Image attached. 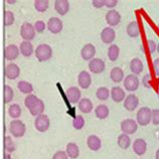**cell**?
Here are the masks:
<instances>
[{
  "label": "cell",
  "mask_w": 159,
  "mask_h": 159,
  "mask_svg": "<svg viewBox=\"0 0 159 159\" xmlns=\"http://www.w3.org/2000/svg\"><path fill=\"white\" fill-rule=\"evenodd\" d=\"M34 54L39 61L40 62L47 61L48 60H51L52 57V48L51 45H48L47 43H41L35 48Z\"/></svg>",
  "instance_id": "obj_1"
},
{
  "label": "cell",
  "mask_w": 159,
  "mask_h": 159,
  "mask_svg": "<svg viewBox=\"0 0 159 159\" xmlns=\"http://www.w3.org/2000/svg\"><path fill=\"white\" fill-rule=\"evenodd\" d=\"M136 121L140 126H147L152 121V110L148 107H142L137 112Z\"/></svg>",
  "instance_id": "obj_2"
},
{
  "label": "cell",
  "mask_w": 159,
  "mask_h": 159,
  "mask_svg": "<svg viewBox=\"0 0 159 159\" xmlns=\"http://www.w3.org/2000/svg\"><path fill=\"white\" fill-rule=\"evenodd\" d=\"M9 132L13 137L20 138L25 134L26 126L21 120H19V119L12 120L9 124Z\"/></svg>",
  "instance_id": "obj_3"
},
{
  "label": "cell",
  "mask_w": 159,
  "mask_h": 159,
  "mask_svg": "<svg viewBox=\"0 0 159 159\" xmlns=\"http://www.w3.org/2000/svg\"><path fill=\"white\" fill-rule=\"evenodd\" d=\"M36 30L34 25L29 22H23L20 27V36L24 41H31L35 37Z\"/></svg>",
  "instance_id": "obj_4"
},
{
  "label": "cell",
  "mask_w": 159,
  "mask_h": 159,
  "mask_svg": "<svg viewBox=\"0 0 159 159\" xmlns=\"http://www.w3.org/2000/svg\"><path fill=\"white\" fill-rule=\"evenodd\" d=\"M140 85V81L136 75H128L123 81V86L125 90L128 92H135Z\"/></svg>",
  "instance_id": "obj_5"
},
{
  "label": "cell",
  "mask_w": 159,
  "mask_h": 159,
  "mask_svg": "<svg viewBox=\"0 0 159 159\" xmlns=\"http://www.w3.org/2000/svg\"><path fill=\"white\" fill-rule=\"evenodd\" d=\"M121 131L126 135H132L138 129V123L134 119H125L121 122Z\"/></svg>",
  "instance_id": "obj_6"
},
{
  "label": "cell",
  "mask_w": 159,
  "mask_h": 159,
  "mask_svg": "<svg viewBox=\"0 0 159 159\" xmlns=\"http://www.w3.org/2000/svg\"><path fill=\"white\" fill-rule=\"evenodd\" d=\"M51 126V121L47 115H39L34 120V127L39 132H45Z\"/></svg>",
  "instance_id": "obj_7"
},
{
  "label": "cell",
  "mask_w": 159,
  "mask_h": 159,
  "mask_svg": "<svg viewBox=\"0 0 159 159\" xmlns=\"http://www.w3.org/2000/svg\"><path fill=\"white\" fill-rule=\"evenodd\" d=\"M89 70H91L93 74H101L103 73L104 70L106 69V65H105V61L101 58H98V57H95L93 58L92 61H89Z\"/></svg>",
  "instance_id": "obj_8"
},
{
  "label": "cell",
  "mask_w": 159,
  "mask_h": 159,
  "mask_svg": "<svg viewBox=\"0 0 159 159\" xmlns=\"http://www.w3.org/2000/svg\"><path fill=\"white\" fill-rule=\"evenodd\" d=\"M47 26H48V29L52 33L57 34V33H60L62 30V28H64V23H62V21L58 17H52L48 19Z\"/></svg>",
  "instance_id": "obj_9"
},
{
  "label": "cell",
  "mask_w": 159,
  "mask_h": 159,
  "mask_svg": "<svg viewBox=\"0 0 159 159\" xmlns=\"http://www.w3.org/2000/svg\"><path fill=\"white\" fill-rule=\"evenodd\" d=\"M106 22L110 27L116 26L121 22V14L115 9H110L106 13Z\"/></svg>",
  "instance_id": "obj_10"
},
{
  "label": "cell",
  "mask_w": 159,
  "mask_h": 159,
  "mask_svg": "<svg viewBox=\"0 0 159 159\" xmlns=\"http://www.w3.org/2000/svg\"><path fill=\"white\" fill-rule=\"evenodd\" d=\"M66 98L72 104H77L81 101L82 92L78 87H70L66 91Z\"/></svg>",
  "instance_id": "obj_11"
},
{
  "label": "cell",
  "mask_w": 159,
  "mask_h": 159,
  "mask_svg": "<svg viewBox=\"0 0 159 159\" xmlns=\"http://www.w3.org/2000/svg\"><path fill=\"white\" fill-rule=\"evenodd\" d=\"M123 105L127 111L132 112L134 110H136L138 105H139V99L137 98V96L135 94H129L126 97V99L124 100Z\"/></svg>",
  "instance_id": "obj_12"
},
{
  "label": "cell",
  "mask_w": 159,
  "mask_h": 159,
  "mask_svg": "<svg viewBox=\"0 0 159 159\" xmlns=\"http://www.w3.org/2000/svg\"><path fill=\"white\" fill-rule=\"evenodd\" d=\"M95 54H96V48L94 47V44L92 43H86L84 47L82 48L81 51V56L84 61H90L93 58H95Z\"/></svg>",
  "instance_id": "obj_13"
},
{
  "label": "cell",
  "mask_w": 159,
  "mask_h": 159,
  "mask_svg": "<svg viewBox=\"0 0 159 159\" xmlns=\"http://www.w3.org/2000/svg\"><path fill=\"white\" fill-rule=\"evenodd\" d=\"M133 151L134 153L138 156H142L144 155L147 151V143L144 139L142 138H137V139L133 142Z\"/></svg>",
  "instance_id": "obj_14"
},
{
  "label": "cell",
  "mask_w": 159,
  "mask_h": 159,
  "mask_svg": "<svg viewBox=\"0 0 159 159\" xmlns=\"http://www.w3.org/2000/svg\"><path fill=\"white\" fill-rule=\"evenodd\" d=\"M116 39V31L112 27H105L101 32V40L106 44H111Z\"/></svg>",
  "instance_id": "obj_15"
},
{
  "label": "cell",
  "mask_w": 159,
  "mask_h": 159,
  "mask_svg": "<svg viewBox=\"0 0 159 159\" xmlns=\"http://www.w3.org/2000/svg\"><path fill=\"white\" fill-rule=\"evenodd\" d=\"M20 76V68L14 64V62H10L6 66L5 69V77L8 80H15Z\"/></svg>",
  "instance_id": "obj_16"
},
{
  "label": "cell",
  "mask_w": 159,
  "mask_h": 159,
  "mask_svg": "<svg viewBox=\"0 0 159 159\" xmlns=\"http://www.w3.org/2000/svg\"><path fill=\"white\" fill-rule=\"evenodd\" d=\"M126 93L125 90L121 87H113L111 89V98L115 103H121L124 102V100L126 99Z\"/></svg>",
  "instance_id": "obj_17"
},
{
  "label": "cell",
  "mask_w": 159,
  "mask_h": 159,
  "mask_svg": "<svg viewBox=\"0 0 159 159\" xmlns=\"http://www.w3.org/2000/svg\"><path fill=\"white\" fill-rule=\"evenodd\" d=\"M78 84L80 88H82V89H89L92 84L91 75L86 70H82L78 76Z\"/></svg>",
  "instance_id": "obj_18"
},
{
  "label": "cell",
  "mask_w": 159,
  "mask_h": 159,
  "mask_svg": "<svg viewBox=\"0 0 159 159\" xmlns=\"http://www.w3.org/2000/svg\"><path fill=\"white\" fill-rule=\"evenodd\" d=\"M54 9L60 15H66L70 11V2L68 0H56Z\"/></svg>",
  "instance_id": "obj_19"
},
{
  "label": "cell",
  "mask_w": 159,
  "mask_h": 159,
  "mask_svg": "<svg viewBox=\"0 0 159 159\" xmlns=\"http://www.w3.org/2000/svg\"><path fill=\"white\" fill-rule=\"evenodd\" d=\"M20 53L19 48L15 44H9L5 48V58L7 61H14L18 57Z\"/></svg>",
  "instance_id": "obj_20"
},
{
  "label": "cell",
  "mask_w": 159,
  "mask_h": 159,
  "mask_svg": "<svg viewBox=\"0 0 159 159\" xmlns=\"http://www.w3.org/2000/svg\"><path fill=\"white\" fill-rule=\"evenodd\" d=\"M87 145L92 151H99L102 148V141L96 135H90L87 139Z\"/></svg>",
  "instance_id": "obj_21"
},
{
  "label": "cell",
  "mask_w": 159,
  "mask_h": 159,
  "mask_svg": "<svg viewBox=\"0 0 159 159\" xmlns=\"http://www.w3.org/2000/svg\"><path fill=\"white\" fill-rule=\"evenodd\" d=\"M19 51H20V53L25 57H31L32 53L35 52L34 48H33V45L30 41H22L19 45Z\"/></svg>",
  "instance_id": "obj_22"
},
{
  "label": "cell",
  "mask_w": 159,
  "mask_h": 159,
  "mask_svg": "<svg viewBox=\"0 0 159 159\" xmlns=\"http://www.w3.org/2000/svg\"><path fill=\"white\" fill-rule=\"evenodd\" d=\"M110 78L113 82L117 83V84L123 82L124 79H125L123 70L121 68H119V66H115V68H113L110 72Z\"/></svg>",
  "instance_id": "obj_23"
},
{
  "label": "cell",
  "mask_w": 159,
  "mask_h": 159,
  "mask_svg": "<svg viewBox=\"0 0 159 159\" xmlns=\"http://www.w3.org/2000/svg\"><path fill=\"white\" fill-rule=\"evenodd\" d=\"M126 31H127V34L130 37H132V39H136V37H138L140 35L139 23H138L137 21H131L127 25Z\"/></svg>",
  "instance_id": "obj_24"
},
{
  "label": "cell",
  "mask_w": 159,
  "mask_h": 159,
  "mask_svg": "<svg viewBox=\"0 0 159 159\" xmlns=\"http://www.w3.org/2000/svg\"><path fill=\"white\" fill-rule=\"evenodd\" d=\"M143 68H144L143 62H142L140 58L135 57L130 61V70L133 75H136V76L140 75L142 73V70H143Z\"/></svg>",
  "instance_id": "obj_25"
},
{
  "label": "cell",
  "mask_w": 159,
  "mask_h": 159,
  "mask_svg": "<svg viewBox=\"0 0 159 159\" xmlns=\"http://www.w3.org/2000/svg\"><path fill=\"white\" fill-rule=\"evenodd\" d=\"M79 109L82 113H84V114H89V113L93 111L94 106L90 99L84 98L79 102Z\"/></svg>",
  "instance_id": "obj_26"
},
{
  "label": "cell",
  "mask_w": 159,
  "mask_h": 159,
  "mask_svg": "<svg viewBox=\"0 0 159 159\" xmlns=\"http://www.w3.org/2000/svg\"><path fill=\"white\" fill-rule=\"evenodd\" d=\"M66 152L70 159H76L80 155V148L76 143H74V142H70V143L66 145Z\"/></svg>",
  "instance_id": "obj_27"
},
{
  "label": "cell",
  "mask_w": 159,
  "mask_h": 159,
  "mask_svg": "<svg viewBox=\"0 0 159 159\" xmlns=\"http://www.w3.org/2000/svg\"><path fill=\"white\" fill-rule=\"evenodd\" d=\"M95 115L98 119H106L110 115V110H109V108L106 105L101 104V105L97 106V108L95 109Z\"/></svg>",
  "instance_id": "obj_28"
},
{
  "label": "cell",
  "mask_w": 159,
  "mask_h": 159,
  "mask_svg": "<svg viewBox=\"0 0 159 159\" xmlns=\"http://www.w3.org/2000/svg\"><path fill=\"white\" fill-rule=\"evenodd\" d=\"M45 109V106H44V103L43 100L39 99V101L36 102V104L34 106H33L30 110H29V112H30V114L32 116H39V115H43V111Z\"/></svg>",
  "instance_id": "obj_29"
},
{
  "label": "cell",
  "mask_w": 159,
  "mask_h": 159,
  "mask_svg": "<svg viewBox=\"0 0 159 159\" xmlns=\"http://www.w3.org/2000/svg\"><path fill=\"white\" fill-rule=\"evenodd\" d=\"M120 54V48L117 44H111L108 48V58L111 61H116Z\"/></svg>",
  "instance_id": "obj_30"
},
{
  "label": "cell",
  "mask_w": 159,
  "mask_h": 159,
  "mask_svg": "<svg viewBox=\"0 0 159 159\" xmlns=\"http://www.w3.org/2000/svg\"><path fill=\"white\" fill-rule=\"evenodd\" d=\"M8 115L13 118V120L18 119L21 116V107L18 104H11L8 108Z\"/></svg>",
  "instance_id": "obj_31"
},
{
  "label": "cell",
  "mask_w": 159,
  "mask_h": 159,
  "mask_svg": "<svg viewBox=\"0 0 159 159\" xmlns=\"http://www.w3.org/2000/svg\"><path fill=\"white\" fill-rule=\"evenodd\" d=\"M117 143H118V146L122 149H128L131 145V139L129 135H126V134H121L118 137V140H117Z\"/></svg>",
  "instance_id": "obj_32"
},
{
  "label": "cell",
  "mask_w": 159,
  "mask_h": 159,
  "mask_svg": "<svg viewBox=\"0 0 159 159\" xmlns=\"http://www.w3.org/2000/svg\"><path fill=\"white\" fill-rule=\"evenodd\" d=\"M17 88L19 92H21L22 94L30 95L33 92V86L30 83H28L26 81H20L17 84Z\"/></svg>",
  "instance_id": "obj_33"
},
{
  "label": "cell",
  "mask_w": 159,
  "mask_h": 159,
  "mask_svg": "<svg viewBox=\"0 0 159 159\" xmlns=\"http://www.w3.org/2000/svg\"><path fill=\"white\" fill-rule=\"evenodd\" d=\"M110 95H111V92L106 87L99 88L97 92H96V97H97L100 101H106V100H108L109 97H110Z\"/></svg>",
  "instance_id": "obj_34"
},
{
  "label": "cell",
  "mask_w": 159,
  "mask_h": 159,
  "mask_svg": "<svg viewBox=\"0 0 159 159\" xmlns=\"http://www.w3.org/2000/svg\"><path fill=\"white\" fill-rule=\"evenodd\" d=\"M49 7L48 0H35L34 1V8L37 12H45Z\"/></svg>",
  "instance_id": "obj_35"
},
{
  "label": "cell",
  "mask_w": 159,
  "mask_h": 159,
  "mask_svg": "<svg viewBox=\"0 0 159 159\" xmlns=\"http://www.w3.org/2000/svg\"><path fill=\"white\" fill-rule=\"evenodd\" d=\"M14 97V92L10 86L6 85L4 88V102L5 104H9Z\"/></svg>",
  "instance_id": "obj_36"
},
{
  "label": "cell",
  "mask_w": 159,
  "mask_h": 159,
  "mask_svg": "<svg viewBox=\"0 0 159 159\" xmlns=\"http://www.w3.org/2000/svg\"><path fill=\"white\" fill-rule=\"evenodd\" d=\"M37 101H39V98H37L35 95H33V94L27 95L25 100H24V105H25V107L28 110H30V109L35 105Z\"/></svg>",
  "instance_id": "obj_37"
},
{
  "label": "cell",
  "mask_w": 159,
  "mask_h": 159,
  "mask_svg": "<svg viewBox=\"0 0 159 159\" xmlns=\"http://www.w3.org/2000/svg\"><path fill=\"white\" fill-rule=\"evenodd\" d=\"M85 123H86L85 119H84V117L81 115L76 116L73 120V126L76 130H82L84 126H85Z\"/></svg>",
  "instance_id": "obj_38"
},
{
  "label": "cell",
  "mask_w": 159,
  "mask_h": 159,
  "mask_svg": "<svg viewBox=\"0 0 159 159\" xmlns=\"http://www.w3.org/2000/svg\"><path fill=\"white\" fill-rule=\"evenodd\" d=\"M14 21H15V16L13 12L9 10L5 11V14H4V24H5V26L12 25Z\"/></svg>",
  "instance_id": "obj_39"
},
{
  "label": "cell",
  "mask_w": 159,
  "mask_h": 159,
  "mask_svg": "<svg viewBox=\"0 0 159 159\" xmlns=\"http://www.w3.org/2000/svg\"><path fill=\"white\" fill-rule=\"evenodd\" d=\"M5 149L7 153H12L15 150V145L13 143V140L10 136L5 137Z\"/></svg>",
  "instance_id": "obj_40"
},
{
  "label": "cell",
  "mask_w": 159,
  "mask_h": 159,
  "mask_svg": "<svg viewBox=\"0 0 159 159\" xmlns=\"http://www.w3.org/2000/svg\"><path fill=\"white\" fill-rule=\"evenodd\" d=\"M34 28L37 33H41L44 31L45 29V23L44 21H43V20H37V21H35L34 23Z\"/></svg>",
  "instance_id": "obj_41"
},
{
  "label": "cell",
  "mask_w": 159,
  "mask_h": 159,
  "mask_svg": "<svg viewBox=\"0 0 159 159\" xmlns=\"http://www.w3.org/2000/svg\"><path fill=\"white\" fill-rule=\"evenodd\" d=\"M147 49L150 53H154L157 51V43L152 39L148 40L147 41Z\"/></svg>",
  "instance_id": "obj_42"
},
{
  "label": "cell",
  "mask_w": 159,
  "mask_h": 159,
  "mask_svg": "<svg viewBox=\"0 0 159 159\" xmlns=\"http://www.w3.org/2000/svg\"><path fill=\"white\" fill-rule=\"evenodd\" d=\"M52 159H69V156H68V154H66V151L60 150V151H57L53 154Z\"/></svg>",
  "instance_id": "obj_43"
},
{
  "label": "cell",
  "mask_w": 159,
  "mask_h": 159,
  "mask_svg": "<svg viewBox=\"0 0 159 159\" xmlns=\"http://www.w3.org/2000/svg\"><path fill=\"white\" fill-rule=\"evenodd\" d=\"M154 125H159V109L152 110V121Z\"/></svg>",
  "instance_id": "obj_44"
},
{
  "label": "cell",
  "mask_w": 159,
  "mask_h": 159,
  "mask_svg": "<svg viewBox=\"0 0 159 159\" xmlns=\"http://www.w3.org/2000/svg\"><path fill=\"white\" fill-rule=\"evenodd\" d=\"M151 76L148 74V75H145L143 80H142V84H143V86L145 88H148V89H150L151 88Z\"/></svg>",
  "instance_id": "obj_45"
},
{
  "label": "cell",
  "mask_w": 159,
  "mask_h": 159,
  "mask_svg": "<svg viewBox=\"0 0 159 159\" xmlns=\"http://www.w3.org/2000/svg\"><path fill=\"white\" fill-rule=\"evenodd\" d=\"M92 4L95 8H102L106 5V0H93Z\"/></svg>",
  "instance_id": "obj_46"
},
{
  "label": "cell",
  "mask_w": 159,
  "mask_h": 159,
  "mask_svg": "<svg viewBox=\"0 0 159 159\" xmlns=\"http://www.w3.org/2000/svg\"><path fill=\"white\" fill-rule=\"evenodd\" d=\"M153 70H154V74L155 76L159 77V57L154 60L153 61Z\"/></svg>",
  "instance_id": "obj_47"
},
{
  "label": "cell",
  "mask_w": 159,
  "mask_h": 159,
  "mask_svg": "<svg viewBox=\"0 0 159 159\" xmlns=\"http://www.w3.org/2000/svg\"><path fill=\"white\" fill-rule=\"evenodd\" d=\"M117 4H118V1L117 0H106V7L108 8H114L115 6H117Z\"/></svg>",
  "instance_id": "obj_48"
},
{
  "label": "cell",
  "mask_w": 159,
  "mask_h": 159,
  "mask_svg": "<svg viewBox=\"0 0 159 159\" xmlns=\"http://www.w3.org/2000/svg\"><path fill=\"white\" fill-rule=\"evenodd\" d=\"M155 159H159V148L156 150V153H155Z\"/></svg>",
  "instance_id": "obj_49"
},
{
  "label": "cell",
  "mask_w": 159,
  "mask_h": 159,
  "mask_svg": "<svg viewBox=\"0 0 159 159\" xmlns=\"http://www.w3.org/2000/svg\"><path fill=\"white\" fill-rule=\"evenodd\" d=\"M7 3H9V4H14V3H16V0H7Z\"/></svg>",
  "instance_id": "obj_50"
},
{
  "label": "cell",
  "mask_w": 159,
  "mask_h": 159,
  "mask_svg": "<svg viewBox=\"0 0 159 159\" xmlns=\"http://www.w3.org/2000/svg\"><path fill=\"white\" fill-rule=\"evenodd\" d=\"M5 159H11L10 153H6V154H5Z\"/></svg>",
  "instance_id": "obj_51"
},
{
  "label": "cell",
  "mask_w": 159,
  "mask_h": 159,
  "mask_svg": "<svg viewBox=\"0 0 159 159\" xmlns=\"http://www.w3.org/2000/svg\"><path fill=\"white\" fill-rule=\"evenodd\" d=\"M157 52H158V53H159V43H158V44H157Z\"/></svg>",
  "instance_id": "obj_52"
},
{
  "label": "cell",
  "mask_w": 159,
  "mask_h": 159,
  "mask_svg": "<svg viewBox=\"0 0 159 159\" xmlns=\"http://www.w3.org/2000/svg\"><path fill=\"white\" fill-rule=\"evenodd\" d=\"M158 28H159V24H158Z\"/></svg>",
  "instance_id": "obj_53"
},
{
  "label": "cell",
  "mask_w": 159,
  "mask_h": 159,
  "mask_svg": "<svg viewBox=\"0 0 159 159\" xmlns=\"http://www.w3.org/2000/svg\"><path fill=\"white\" fill-rule=\"evenodd\" d=\"M158 139H159V135H158Z\"/></svg>",
  "instance_id": "obj_54"
}]
</instances>
